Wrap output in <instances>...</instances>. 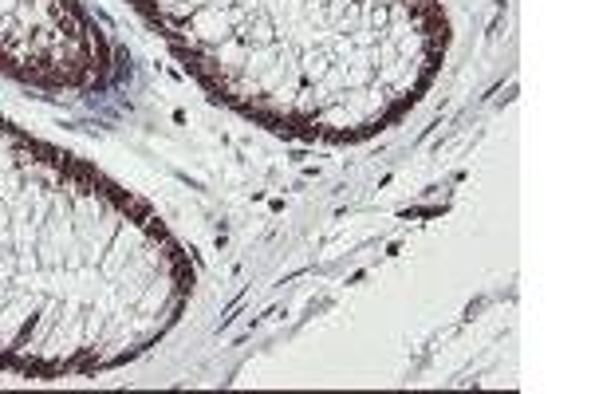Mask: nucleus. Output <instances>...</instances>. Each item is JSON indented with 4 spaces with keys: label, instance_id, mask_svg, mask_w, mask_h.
Listing matches in <instances>:
<instances>
[{
    "label": "nucleus",
    "instance_id": "obj_1",
    "mask_svg": "<svg viewBox=\"0 0 591 394\" xmlns=\"http://www.w3.org/2000/svg\"><path fill=\"white\" fill-rule=\"evenodd\" d=\"M194 32L201 40H229V16L221 8H209V12H197Z\"/></svg>",
    "mask_w": 591,
    "mask_h": 394
},
{
    "label": "nucleus",
    "instance_id": "obj_2",
    "mask_svg": "<svg viewBox=\"0 0 591 394\" xmlns=\"http://www.w3.org/2000/svg\"><path fill=\"white\" fill-rule=\"evenodd\" d=\"M32 312H36V304H32V300H16V304L4 312V320H0V343H8L16 331L24 328V320H28Z\"/></svg>",
    "mask_w": 591,
    "mask_h": 394
},
{
    "label": "nucleus",
    "instance_id": "obj_3",
    "mask_svg": "<svg viewBox=\"0 0 591 394\" xmlns=\"http://www.w3.org/2000/svg\"><path fill=\"white\" fill-rule=\"evenodd\" d=\"M8 4H12V0H0V12H8Z\"/></svg>",
    "mask_w": 591,
    "mask_h": 394
}]
</instances>
